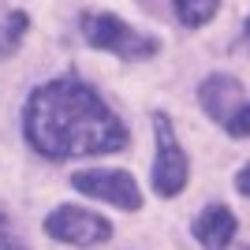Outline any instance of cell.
<instances>
[{
	"instance_id": "1",
	"label": "cell",
	"mask_w": 250,
	"mask_h": 250,
	"mask_svg": "<svg viewBox=\"0 0 250 250\" xmlns=\"http://www.w3.org/2000/svg\"><path fill=\"white\" fill-rule=\"evenodd\" d=\"M22 127L30 146L49 161L116 153L127 146V127L79 79H52L38 86L26 101Z\"/></svg>"
},
{
	"instance_id": "2",
	"label": "cell",
	"mask_w": 250,
	"mask_h": 250,
	"mask_svg": "<svg viewBox=\"0 0 250 250\" xmlns=\"http://www.w3.org/2000/svg\"><path fill=\"white\" fill-rule=\"evenodd\" d=\"M83 34L94 49H108L124 60H146L157 52V38H146V34L131 30L120 15H108V11H90L83 19Z\"/></svg>"
},
{
	"instance_id": "3",
	"label": "cell",
	"mask_w": 250,
	"mask_h": 250,
	"mask_svg": "<svg viewBox=\"0 0 250 250\" xmlns=\"http://www.w3.org/2000/svg\"><path fill=\"white\" fill-rule=\"evenodd\" d=\"M153 131H157V165H153V190L161 198H176L187 187V153L179 149L172 124L165 112H153Z\"/></svg>"
},
{
	"instance_id": "4",
	"label": "cell",
	"mask_w": 250,
	"mask_h": 250,
	"mask_svg": "<svg viewBox=\"0 0 250 250\" xmlns=\"http://www.w3.org/2000/svg\"><path fill=\"white\" fill-rule=\"evenodd\" d=\"M71 187L79 190V194H90V198L108 202V206H116V209H127V213L142 209V190H138V183L127 176V172H104V168L75 172Z\"/></svg>"
},
{
	"instance_id": "5",
	"label": "cell",
	"mask_w": 250,
	"mask_h": 250,
	"mask_svg": "<svg viewBox=\"0 0 250 250\" xmlns=\"http://www.w3.org/2000/svg\"><path fill=\"white\" fill-rule=\"evenodd\" d=\"M45 231L60 243H71V247H94V243H104L112 235V224L90 209L79 206H60L56 213L45 217Z\"/></svg>"
},
{
	"instance_id": "6",
	"label": "cell",
	"mask_w": 250,
	"mask_h": 250,
	"mask_svg": "<svg viewBox=\"0 0 250 250\" xmlns=\"http://www.w3.org/2000/svg\"><path fill=\"white\" fill-rule=\"evenodd\" d=\"M198 101L213 120L228 124L231 116L243 108V83H235L231 75H209L198 86Z\"/></svg>"
},
{
	"instance_id": "7",
	"label": "cell",
	"mask_w": 250,
	"mask_h": 250,
	"mask_svg": "<svg viewBox=\"0 0 250 250\" xmlns=\"http://www.w3.org/2000/svg\"><path fill=\"white\" fill-rule=\"evenodd\" d=\"M194 239L209 250H224L235 239V217L224 206H209L198 220H194Z\"/></svg>"
},
{
	"instance_id": "8",
	"label": "cell",
	"mask_w": 250,
	"mask_h": 250,
	"mask_svg": "<svg viewBox=\"0 0 250 250\" xmlns=\"http://www.w3.org/2000/svg\"><path fill=\"white\" fill-rule=\"evenodd\" d=\"M172 8H176V19L183 26H206L217 15L220 0H172Z\"/></svg>"
},
{
	"instance_id": "9",
	"label": "cell",
	"mask_w": 250,
	"mask_h": 250,
	"mask_svg": "<svg viewBox=\"0 0 250 250\" xmlns=\"http://www.w3.org/2000/svg\"><path fill=\"white\" fill-rule=\"evenodd\" d=\"M22 30H26V15H22V11H11V15H8V22L0 26V56L15 52V45H19Z\"/></svg>"
},
{
	"instance_id": "10",
	"label": "cell",
	"mask_w": 250,
	"mask_h": 250,
	"mask_svg": "<svg viewBox=\"0 0 250 250\" xmlns=\"http://www.w3.org/2000/svg\"><path fill=\"white\" fill-rule=\"evenodd\" d=\"M228 135H235V138H250V101H247L239 112L228 120Z\"/></svg>"
},
{
	"instance_id": "11",
	"label": "cell",
	"mask_w": 250,
	"mask_h": 250,
	"mask_svg": "<svg viewBox=\"0 0 250 250\" xmlns=\"http://www.w3.org/2000/svg\"><path fill=\"white\" fill-rule=\"evenodd\" d=\"M0 250H22L19 243L8 235V228H4V217H0Z\"/></svg>"
},
{
	"instance_id": "12",
	"label": "cell",
	"mask_w": 250,
	"mask_h": 250,
	"mask_svg": "<svg viewBox=\"0 0 250 250\" xmlns=\"http://www.w3.org/2000/svg\"><path fill=\"white\" fill-rule=\"evenodd\" d=\"M235 187H239V194H247V198H250V165L235 176Z\"/></svg>"
},
{
	"instance_id": "13",
	"label": "cell",
	"mask_w": 250,
	"mask_h": 250,
	"mask_svg": "<svg viewBox=\"0 0 250 250\" xmlns=\"http://www.w3.org/2000/svg\"><path fill=\"white\" fill-rule=\"evenodd\" d=\"M247 30H250V22H247Z\"/></svg>"
},
{
	"instance_id": "14",
	"label": "cell",
	"mask_w": 250,
	"mask_h": 250,
	"mask_svg": "<svg viewBox=\"0 0 250 250\" xmlns=\"http://www.w3.org/2000/svg\"><path fill=\"white\" fill-rule=\"evenodd\" d=\"M247 250H250V247H247Z\"/></svg>"
}]
</instances>
